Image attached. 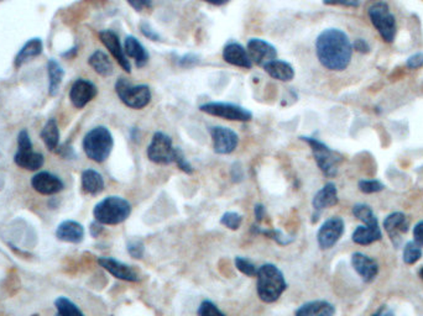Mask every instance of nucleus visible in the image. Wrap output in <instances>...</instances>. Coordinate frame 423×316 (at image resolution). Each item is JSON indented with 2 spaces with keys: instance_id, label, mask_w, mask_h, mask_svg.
<instances>
[{
  "instance_id": "nucleus-1",
  "label": "nucleus",
  "mask_w": 423,
  "mask_h": 316,
  "mask_svg": "<svg viewBox=\"0 0 423 316\" xmlns=\"http://www.w3.org/2000/svg\"><path fill=\"white\" fill-rule=\"evenodd\" d=\"M316 52L323 67L341 72L347 68L352 56V45L347 33L339 29H327L316 41Z\"/></svg>"
},
{
  "instance_id": "nucleus-2",
  "label": "nucleus",
  "mask_w": 423,
  "mask_h": 316,
  "mask_svg": "<svg viewBox=\"0 0 423 316\" xmlns=\"http://www.w3.org/2000/svg\"><path fill=\"white\" fill-rule=\"evenodd\" d=\"M256 290L260 300L267 304L275 303L288 288L283 273L272 263H265L258 269Z\"/></svg>"
},
{
  "instance_id": "nucleus-3",
  "label": "nucleus",
  "mask_w": 423,
  "mask_h": 316,
  "mask_svg": "<svg viewBox=\"0 0 423 316\" xmlns=\"http://www.w3.org/2000/svg\"><path fill=\"white\" fill-rule=\"evenodd\" d=\"M131 203L120 196H107L93 210L96 221L102 225H119L131 216Z\"/></svg>"
},
{
  "instance_id": "nucleus-4",
  "label": "nucleus",
  "mask_w": 423,
  "mask_h": 316,
  "mask_svg": "<svg viewBox=\"0 0 423 316\" xmlns=\"http://www.w3.org/2000/svg\"><path fill=\"white\" fill-rule=\"evenodd\" d=\"M114 146V140L110 131L104 126H97L88 132L83 139V150L94 162L102 164L107 161Z\"/></svg>"
},
{
  "instance_id": "nucleus-5",
  "label": "nucleus",
  "mask_w": 423,
  "mask_h": 316,
  "mask_svg": "<svg viewBox=\"0 0 423 316\" xmlns=\"http://www.w3.org/2000/svg\"><path fill=\"white\" fill-rule=\"evenodd\" d=\"M370 22L378 30L380 36L386 42H392L396 36V19L391 13L389 6L384 1H376L370 6L369 10Z\"/></svg>"
},
{
  "instance_id": "nucleus-6",
  "label": "nucleus",
  "mask_w": 423,
  "mask_h": 316,
  "mask_svg": "<svg viewBox=\"0 0 423 316\" xmlns=\"http://www.w3.org/2000/svg\"><path fill=\"white\" fill-rule=\"evenodd\" d=\"M304 142H307L309 148L312 150L313 157L318 168L323 172L327 177H334L338 172L339 164L342 162V156L334 152L333 150L328 148L323 142L317 140L315 137H301Z\"/></svg>"
},
{
  "instance_id": "nucleus-7",
  "label": "nucleus",
  "mask_w": 423,
  "mask_h": 316,
  "mask_svg": "<svg viewBox=\"0 0 423 316\" xmlns=\"http://www.w3.org/2000/svg\"><path fill=\"white\" fill-rule=\"evenodd\" d=\"M115 92L120 100L131 109H144L151 100L150 88L147 86H133L125 78H120L117 82Z\"/></svg>"
},
{
  "instance_id": "nucleus-8",
  "label": "nucleus",
  "mask_w": 423,
  "mask_h": 316,
  "mask_svg": "<svg viewBox=\"0 0 423 316\" xmlns=\"http://www.w3.org/2000/svg\"><path fill=\"white\" fill-rule=\"evenodd\" d=\"M177 150L174 148L171 137L163 132H156L147 148V157L156 164H175Z\"/></svg>"
},
{
  "instance_id": "nucleus-9",
  "label": "nucleus",
  "mask_w": 423,
  "mask_h": 316,
  "mask_svg": "<svg viewBox=\"0 0 423 316\" xmlns=\"http://www.w3.org/2000/svg\"><path fill=\"white\" fill-rule=\"evenodd\" d=\"M201 111L212 116H218L225 120L250 121L253 114L249 110L242 108L235 104L229 103H207L201 105Z\"/></svg>"
},
{
  "instance_id": "nucleus-10",
  "label": "nucleus",
  "mask_w": 423,
  "mask_h": 316,
  "mask_svg": "<svg viewBox=\"0 0 423 316\" xmlns=\"http://www.w3.org/2000/svg\"><path fill=\"white\" fill-rule=\"evenodd\" d=\"M344 232V221L342 219L334 216L328 219L320 225L317 232V242L322 250H329L336 245Z\"/></svg>"
},
{
  "instance_id": "nucleus-11",
  "label": "nucleus",
  "mask_w": 423,
  "mask_h": 316,
  "mask_svg": "<svg viewBox=\"0 0 423 316\" xmlns=\"http://www.w3.org/2000/svg\"><path fill=\"white\" fill-rule=\"evenodd\" d=\"M212 140H213V148L214 152L218 155H229L234 152L235 148H238L239 137L233 130L223 126H214L209 129Z\"/></svg>"
},
{
  "instance_id": "nucleus-12",
  "label": "nucleus",
  "mask_w": 423,
  "mask_h": 316,
  "mask_svg": "<svg viewBox=\"0 0 423 316\" xmlns=\"http://www.w3.org/2000/svg\"><path fill=\"white\" fill-rule=\"evenodd\" d=\"M248 54L250 60L259 67L269 65L272 61L276 60V49L272 44L266 42L265 40L261 38H251L248 42Z\"/></svg>"
},
{
  "instance_id": "nucleus-13",
  "label": "nucleus",
  "mask_w": 423,
  "mask_h": 316,
  "mask_svg": "<svg viewBox=\"0 0 423 316\" xmlns=\"http://www.w3.org/2000/svg\"><path fill=\"white\" fill-rule=\"evenodd\" d=\"M98 263L101 267L104 268L107 272L110 273L115 278L125 282H140V276L134 268L129 264H125L123 262L117 261L110 257H99Z\"/></svg>"
},
{
  "instance_id": "nucleus-14",
  "label": "nucleus",
  "mask_w": 423,
  "mask_h": 316,
  "mask_svg": "<svg viewBox=\"0 0 423 316\" xmlns=\"http://www.w3.org/2000/svg\"><path fill=\"white\" fill-rule=\"evenodd\" d=\"M97 95V87L86 79H77L70 88V103L76 106L77 109H82Z\"/></svg>"
},
{
  "instance_id": "nucleus-15",
  "label": "nucleus",
  "mask_w": 423,
  "mask_h": 316,
  "mask_svg": "<svg viewBox=\"0 0 423 316\" xmlns=\"http://www.w3.org/2000/svg\"><path fill=\"white\" fill-rule=\"evenodd\" d=\"M99 38H101V41L103 42L104 46L109 49V52L113 55L117 62L119 63L120 67L125 72L131 73V62H129L128 57L125 55L124 49H123V46L120 44V40L117 36V33L110 31V30H104V31L99 33Z\"/></svg>"
},
{
  "instance_id": "nucleus-16",
  "label": "nucleus",
  "mask_w": 423,
  "mask_h": 316,
  "mask_svg": "<svg viewBox=\"0 0 423 316\" xmlns=\"http://www.w3.org/2000/svg\"><path fill=\"white\" fill-rule=\"evenodd\" d=\"M338 204V191L334 183H327L326 186L316 193L315 198L312 200V205L315 209L312 223L318 220L320 213L327 207H334Z\"/></svg>"
},
{
  "instance_id": "nucleus-17",
  "label": "nucleus",
  "mask_w": 423,
  "mask_h": 316,
  "mask_svg": "<svg viewBox=\"0 0 423 316\" xmlns=\"http://www.w3.org/2000/svg\"><path fill=\"white\" fill-rule=\"evenodd\" d=\"M31 186L35 191L44 196L57 194L65 188L64 182L57 175H52L50 172H40L38 175H34Z\"/></svg>"
},
{
  "instance_id": "nucleus-18",
  "label": "nucleus",
  "mask_w": 423,
  "mask_h": 316,
  "mask_svg": "<svg viewBox=\"0 0 423 316\" xmlns=\"http://www.w3.org/2000/svg\"><path fill=\"white\" fill-rule=\"evenodd\" d=\"M352 264L355 272L358 273L364 282H366V283L374 281L379 273V266L375 260L360 252L352 253Z\"/></svg>"
},
{
  "instance_id": "nucleus-19",
  "label": "nucleus",
  "mask_w": 423,
  "mask_h": 316,
  "mask_svg": "<svg viewBox=\"0 0 423 316\" xmlns=\"http://www.w3.org/2000/svg\"><path fill=\"white\" fill-rule=\"evenodd\" d=\"M384 228L391 241L394 242V245L397 246L401 241L402 235L406 234L407 230L410 228V221L405 214L392 213L387 215L384 220Z\"/></svg>"
},
{
  "instance_id": "nucleus-20",
  "label": "nucleus",
  "mask_w": 423,
  "mask_h": 316,
  "mask_svg": "<svg viewBox=\"0 0 423 316\" xmlns=\"http://www.w3.org/2000/svg\"><path fill=\"white\" fill-rule=\"evenodd\" d=\"M223 58L229 65L240 67V68L249 70L253 65L248 49H245L242 45L237 44V42H230L224 47Z\"/></svg>"
},
{
  "instance_id": "nucleus-21",
  "label": "nucleus",
  "mask_w": 423,
  "mask_h": 316,
  "mask_svg": "<svg viewBox=\"0 0 423 316\" xmlns=\"http://www.w3.org/2000/svg\"><path fill=\"white\" fill-rule=\"evenodd\" d=\"M56 237L64 242L80 244L84 239V229L81 223L73 220H66L56 230Z\"/></svg>"
},
{
  "instance_id": "nucleus-22",
  "label": "nucleus",
  "mask_w": 423,
  "mask_h": 316,
  "mask_svg": "<svg viewBox=\"0 0 423 316\" xmlns=\"http://www.w3.org/2000/svg\"><path fill=\"white\" fill-rule=\"evenodd\" d=\"M125 55L131 57L135 62L136 67L142 68L149 62V54L147 49L141 45L140 41L133 36H128L124 41Z\"/></svg>"
},
{
  "instance_id": "nucleus-23",
  "label": "nucleus",
  "mask_w": 423,
  "mask_h": 316,
  "mask_svg": "<svg viewBox=\"0 0 423 316\" xmlns=\"http://www.w3.org/2000/svg\"><path fill=\"white\" fill-rule=\"evenodd\" d=\"M352 241L355 244L362 246H368L374 244L376 241L381 240L383 234L379 228V223L376 225H362L354 230L352 232Z\"/></svg>"
},
{
  "instance_id": "nucleus-24",
  "label": "nucleus",
  "mask_w": 423,
  "mask_h": 316,
  "mask_svg": "<svg viewBox=\"0 0 423 316\" xmlns=\"http://www.w3.org/2000/svg\"><path fill=\"white\" fill-rule=\"evenodd\" d=\"M336 313L334 306L325 300L309 301L299 306L296 310V316H333Z\"/></svg>"
},
{
  "instance_id": "nucleus-25",
  "label": "nucleus",
  "mask_w": 423,
  "mask_h": 316,
  "mask_svg": "<svg viewBox=\"0 0 423 316\" xmlns=\"http://www.w3.org/2000/svg\"><path fill=\"white\" fill-rule=\"evenodd\" d=\"M82 189L88 196H98L104 191V180L94 169H86L82 173Z\"/></svg>"
},
{
  "instance_id": "nucleus-26",
  "label": "nucleus",
  "mask_w": 423,
  "mask_h": 316,
  "mask_svg": "<svg viewBox=\"0 0 423 316\" xmlns=\"http://www.w3.org/2000/svg\"><path fill=\"white\" fill-rule=\"evenodd\" d=\"M14 162L20 168L38 171L44 166L45 159L41 153L35 152L33 150H27V151H17V155L14 156Z\"/></svg>"
},
{
  "instance_id": "nucleus-27",
  "label": "nucleus",
  "mask_w": 423,
  "mask_h": 316,
  "mask_svg": "<svg viewBox=\"0 0 423 316\" xmlns=\"http://www.w3.org/2000/svg\"><path fill=\"white\" fill-rule=\"evenodd\" d=\"M264 70L272 78L281 81V82L292 81L293 77H295V70H293L292 65L285 61H272L269 65H265Z\"/></svg>"
},
{
  "instance_id": "nucleus-28",
  "label": "nucleus",
  "mask_w": 423,
  "mask_h": 316,
  "mask_svg": "<svg viewBox=\"0 0 423 316\" xmlns=\"http://www.w3.org/2000/svg\"><path fill=\"white\" fill-rule=\"evenodd\" d=\"M88 63L99 76L109 77L114 73V67L109 56L103 51H96L88 60Z\"/></svg>"
},
{
  "instance_id": "nucleus-29",
  "label": "nucleus",
  "mask_w": 423,
  "mask_h": 316,
  "mask_svg": "<svg viewBox=\"0 0 423 316\" xmlns=\"http://www.w3.org/2000/svg\"><path fill=\"white\" fill-rule=\"evenodd\" d=\"M41 52H43V42H41V40L40 38L30 40L29 42L22 46L20 52L17 54V58H15V65L20 67V65H24L27 61L31 60L34 57H38V55H41Z\"/></svg>"
},
{
  "instance_id": "nucleus-30",
  "label": "nucleus",
  "mask_w": 423,
  "mask_h": 316,
  "mask_svg": "<svg viewBox=\"0 0 423 316\" xmlns=\"http://www.w3.org/2000/svg\"><path fill=\"white\" fill-rule=\"evenodd\" d=\"M47 71H49L50 88L49 93L51 97H54L59 93L61 83L65 76V72L62 70V67L59 65V62L54 60H50L47 63Z\"/></svg>"
},
{
  "instance_id": "nucleus-31",
  "label": "nucleus",
  "mask_w": 423,
  "mask_h": 316,
  "mask_svg": "<svg viewBox=\"0 0 423 316\" xmlns=\"http://www.w3.org/2000/svg\"><path fill=\"white\" fill-rule=\"evenodd\" d=\"M41 137L44 140L46 148H49L50 151H54L59 148V142H60V131L59 126L56 124L54 119L46 123L44 129L41 131Z\"/></svg>"
},
{
  "instance_id": "nucleus-32",
  "label": "nucleus",
  "mask_w": 423,
  "mask_h": 316,
  "mask_svg": "<svg viewBox=\"0 0 423 316\" xmlns=\"http://www.w3.org/2000/svg\"><path fill=\"white\" fill-rule=\"evenodd\" d=\"M54 306L57 310V316H84L81 309L65 297L57 298L54 301Z\"/></svg>"
},
{
  "instance_id": "nucleus-33",
  "label": "nucleus",
  "mask_w": 423,
  "mask_h": 316,
  "mask_svg": "<svg viewBox=\"0 0 423 316\" xmlns=\"http://www.w3.org/2000/svg\"><path fill=\"white\" fill-rule=\"evenodd\" d=\"M352 215L360 220L364 225H376L378 219L375 216L373 209L365 204H357L352 207Z\"/></svg>"
},
{
  "instance_id": "nucleus-34",
  "label": "nucleus",
  "mask_w": 423,
  "mask_h": 316,
  "mask_svg": "<svg viewBox=\"0 0 423 316\" xmlns=\"http://www.w3.org/2000/svg\"><path fill=\"white\" fill-rule=\"evenodd\" d=\"M250 231H253L254 234L265 235L266 237L272 239V240L275 241L276 244L281 246L290 245V244L295 240V239H291L290 236H285L280 230H264L259 228V226H253V228L250 229Z\"/></svg>"
},
{
  "instance_id": "nucleus-35",
  "label": "nucleus",
  "mask_w": 423,
  "mask_h": 316,
  "mask_svg": "<svg viewBox=\"0 0 423 316\" xmlns=\"http://www.w3.org/2000/svg\"><path fill=\"white\" fill-rule=\"evenodd\" d=\"M402 257H403V262L406 264H415L422 257V248L415 241H410V242H407L405 248H403Z\"/></svg>"
},
{
  "instance_id": "nucleus-36",
  "label": "nucleus",
  "mask_w": 423,
  "mask_h": 316,
  "mask_svg": "<svg viewBox=\"0 0 423 316\" xmlns=\"http://www.w3.org/2000/svg\"><path fill=\"white\" fill-rule=\"evenodd\" d=\"M235 267L239 272L243 273L246 277H256L258 269H259L250 260L240 256L235 258Z\"/></svg>"
},
{
  "instance_id": "nucleus-37",
  "label": "nucleus",
  "mask_w": 423,
  "mask_h": 316,
  "mask_svg": "<svg viewBox=\"0 0 423 316\" xmlns=\"http://www.w3.org/2000/svg\"><path fill=\"white\" fill-rule=\"evenodd\" d=\"M242 223H243V216L235 212H227V213L223 214L222 218H221V223L223 226H225L227 229L233 230V231L238 230Z\"/></svg>"
},
{
  "instance_id": "nucleus-38",
  "label": "nucleus",
  "mask_w": 423,
  "mask_h": 316,
  "mask_svg": "<svg viewBox=\"0 0 423 316\" xmlns=\"http://www.w3.org/2000/svg\"><path fill=\"white\" fill-rule=\"evenodd\" d=\"M359 191L364 194H373L379 193L384 189V184L376 180H363L359 182Z\"/></svg>"
},
{
  "instance_id": "nucleus-39",
  "label": "nucleus",
  "mask_w": 423,
  "mask_h": 316,
  "mask_svg": "<svg viewBox=\"0 0 423 316\" xmlns=\"http://www.w3.org/2000/svg\"><path fill=\"white\" fill-rule=\"evenodd\" d=\"M198 316H227L211 300H205L198 308Z\"/></svg>"
},
{
  "instance_id": "nucleus-40",
  "label": "nucleus",
  "mask_w": 423,
  "mask_h": 316,
  "mask_svg": "<svg viewBox=\"0 0 423 316\" xmlns=\"http://www.w3.org/2000/svg\"><path fill=\"white\" fill-rule=\"evenodd\" d=\"M126 248H128L129 255L135 260H141L144 257V253H145V247H144V244H142L140 239H131V240L128 241Z\"/></svg>"
},
{
  "instance_id": "nucleus-41",
  "label": "nucleus",
  "mask_w": 423,
  "mask_h": 316,
  "mask_svg": "<svg viewBox=\"0 0 423 316\" xmlns=\"http://www.w3.org/2000/svg\"><path fill=\"white\" fill-rule=\"evenodd\" d=\"M175 164H177V167H179L181 171L186 172L187 175H191V173L193 172L192 166L188 164V161L185 158V155H184V152H182L179 148L177 150V155H176V158H175Z\"/></svg>"
},
{
  "instance_id": "nucleus-42",
  "label": "nucleus",
  "mask_w": 423,
  "mask_h": 316,
  "mask_svg": "<svg viewBox=\"0 0 423 316\" xmlns=\"http://www.w3.org/2000/svg\"><path fill=\"white\" fill-rule=\"evenodd\" d=\"M27 150H33V142L30 140L27 131L22 130L17 136V151H27Z\"/></svg>"
},
{
  "instance_id": "nucleus-43",
  "label": "nucleus",
  "mask_w": 423,
  "mask_h": 316,
  "mask_svg": "<svg viewBox=\"0 0 423 316\" xmlns=\"http://www.w3.org/2000/svg\"><path fill=\"white\" fill-rule=\"evenodd\" d=\"M362 0H323L326 6H347V8H358Z\"/></svg>"
},
{
  "instance_id": "nucleus-44",
  "label": "nucleus",
  "mask_w": 423,
  "mask_h": 316,
  "mask_svg": "<svg viewBox=\"0 0 423 316\" xmlns=\"http://www.w3.org/2000/svg\"><path fill=\"white\" fill-rule=\"evenodd\" d=\"M406 65L410 70H417V68L423 67V54L418 52V54H415L411 57H408Z\"/></svg>"
},
{
  "instance_id": "nucleus-45",
  "label": "nucleus",
  "mask_w": 423,
  "mask_h": 316,
  "mask_svg": "<svg viewBox=\"0 0 423 316\" xmlns=\"http://www.w3.org/2000/svg\"><path fill=\"white\" fill-rule=\"evenodd\" d=\"M154 0H128V3L133 6L135 10H145L147 8H150Z\"/></svg>"
},
{
  "instance_id": "nucleus-46",
  "label": "nucleus",
  "mask_w": 423,
  "mask_h": 316,
  "mask_svg": "<svg viewBox=\"0 0 423 316\" xmlns=\"http://www.w3.org/2000/svg\"><path fill=\"white\" fill-rule=\"evenodd\" d=\"M352 49L358 51L360 54H369L370 52L369 44L365 40H363V38L355 40V42L352 44Z\"/></svg>"
},
{
  "instance_id": "nucleus-47",
  "label": "nucleus",
  "mask_w": 423,
  "mask_h": 316,
  "mask_svg": "<svg viewBox=\"0 0 423 316\" xmlns=\"http://www.w3.org/2000/svg\"><path fill=\"white\" fill-rule=\"evenodd\" d=\"M413 241H415L417 245L423 247V221H420V223L415 226V229H413Z\"/></svg>"
},
{
  "instance_id": "nucleus-48",
  "label": "nucleus",
  "mask_w": 423,
  "mask_h": 316,
  "mask_svg": "<svg viewBox=\"0 0 423 316\" xmlns=\"http://www.w3.org/2000/svg\"><path fill=\"white\" fill-rule=\"evenodd\" d=\"M141 31H142V33H144L147 38L155 40V41H158V38H158V33H154L152 29L150 28L147 24H141Z\"/></svg>"
},
{
  "instance_id": "nucleus-49",
  "label": "nucleus",
  "mask_w": 423,
  "mask_h": 316,
  "mask_svg": "<svg viewBox=\"0 0 423 316\" xmlns=\"http://www.w3.org/2000/svg\"><path fill=\"white\" fill-rule=\"evenodd\" d=\"M254 214H255L256 221L260 223V221H262V219L265 218V207L262 204H256L255 207H254Z\"/></svg>"
},
{
  "instance_id": "nucleus-50",
  "label": "nucleus",
  "mask_w": 423,
  "mask_h": 316,
  "mask_svg": "<svg viewBox=\"0 0 423 316\" xmlns=\"http://www.w3.org/2000/svg\"><path fill=\"white\" fill-rule=\"evenodd\" d=\"M103 231V225L98 221L91 223V235L93 237H98L99 234Z\"/></svg>"
},
{
  "instance_id": "nucleus-51",
  "label": "nucleus",
  "mask_w": 423,
  "mask_h": 316,
  "mask_svg": "<svg viewBox=\"0 0 423 316\" xmlns=\"http://www.w3.org/2000/svg\"><path fill=\"white\" fill-rule=\"evenodd\" d=\"M203 1H206L208 4H212V6H225L227 3H229L230 0H203Z\"/></svg>"
},
{
  "instance_id": "nucleus-52",
  "label": "nucleus",
  "mask_w": 423,
  "mask_h": 316,
  "mask_svg": "<svg viewBox=\"0 0 423 316\" xmlns=\"http://www.w3.org/2000/svg\"><path fill=\"white\" fill-rule=\"evenodd\" d=\"M371 316H392L391 315V313L389 310H386L385 306H383V308H380L379 310L376 311L375 314H373Z\"/></svg>"
},
{
  "instance_id": "nucleus-53",
  "label": "nucleus",
  "mask_w": 423,
  "mask_h": 316,
  "mask_svg": "<svg viewBox=\"0 0 423 316\" xmlns=\"http://www.w3.org/2000/svg\"><path fill=\"white\" fill-rule=\"evenodd\" d=\"M418 274H420V277H421V279H422L423 281V267L420 269V272H418Z\"/></svg>"
}]
</instances>
